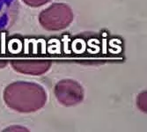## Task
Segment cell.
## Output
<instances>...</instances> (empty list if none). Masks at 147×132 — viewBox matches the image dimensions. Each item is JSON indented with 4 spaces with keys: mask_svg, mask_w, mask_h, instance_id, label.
<instances>
[{
    "mask_svg": "<svg viewBox=\"0 0 147 132\" xmlns=\"http://www.w3.org/2000/svg\"><path fill=\"white\" fill-rule=\"evenodd\" d=\"M73 12L71 7L65 4H53L43 10L39 16L40 24L49 31L65 29L73 20Z\"/></svg>",
    "mask_w": 147,
    "mask_h": 132,
    "instance_id": "obj_2",
    "label": "cell"
},
{
    "mask_svg": "<svg viewBox=\"0 0 147 132\" xmlns=\"http://www.w3.org/2000/svg\"><path fill=\"white\" fill-rule=\"evenodd\" d=\"M22 1L28 6L39 7V6L44 5L45 4L49 3L50 0H22Z\"/></svg>",
    "mask_w": 147,
    "mask_h": 132,
    "instance_id": "obj_5",
    "label": "cell"
},
{
    "mask_svg": "<svg viewBox=\"0 0 147 132\" xmlns=\"http://www.w3.org/2000/svg\"><path fill=\"white\" fill-rule=\"evenodd\" d=\"M138 107L143 112L146 113V92H142L138 97Z\"/></svg>",
    "mask_w": 147,
    "mask_h": 132,
    "instance_id": "obj_6",
    "label": "cell"
},
{
    "mask_svg": "<svg viewBox=\"0 0 147 132\" xmlns=\"http://www.w3.org/2000/svg\"><path fill=\"white\" fill-rule=\"evenodd\" d=\"M54 92L59 103L66 107L75 106L84 99L83 87L72 79H63L59 81L56 85Z\"/></svg>",
    "mask_w": 147,
    "mask_h": 132,
    "instance_id": "obj_3",
    "label": "cell"
},
{
    "mask_svg": "<svg viewBox=\"0 0 147 132\" xmlns=\"http://www.w3.org/2000/svg\"><path fill=\"white\" fill-rule=\"evenodd\" d=\"M7 63H8V61H6V60H0V69L5 67Z\"/></svg>",
    "mask_w": 147,
    "mask_h": 132,
    "instance_id": "obj_7",
    "label": "cell"
},
{
    "mask_svg": "<svg viewBox=\"0 0 147 132\" xmlns=\"http://www.w3.org/2000/svg\"><path fill=\"white\" fill-rule=\"evenodd\" d=\"M11 64L20 73L38 76L49 71L51 62L49 60H12Z\"/></svg>",
    "mask_w": 147,
    "mask_h": 132,
    "instance_id": "obj_4",
    "label": "cell"
},
{
    "mask_svg": "<svg viewBox=\"0 0 147 132\" xmlns=\"http://www.w3.org/2000/svg\"><path fill=\"white\" fill-rule=\"evenodd\" d=\"M4 100L8 107L20 113H33L44 107L47 94L36 83L20 81L10 84L4 91Z\"/></svg>",
    "mask_w": 147,
    "mask_h": 132,
    "instance_id": "obj_1",
    "label": "cell"
}]
</instances>
